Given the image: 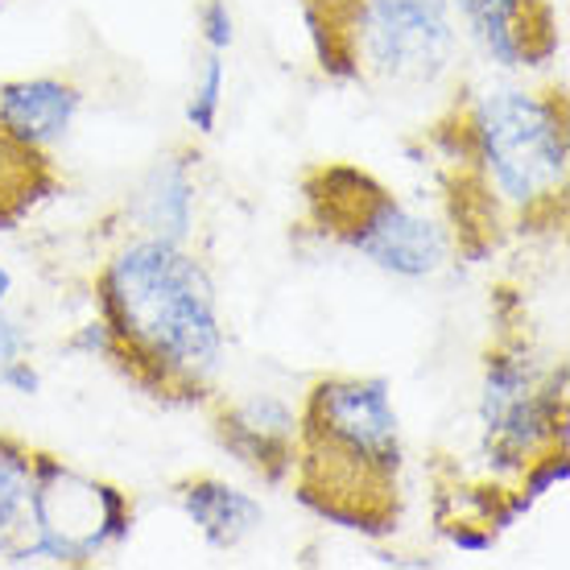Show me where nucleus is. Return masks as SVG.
<instances>
[{"instance_id":"f257e3e1","label":"nucleus","mask_w":570,"mask_h":570,"mask_svg":"<svg viewBox=\"0 0 570 570\" xmlns=\"http://www.w3.org/2000/svg\"><path fill=\"white\" fill-rule=\"evenodd\" d=\"M96 306L116 360L154 397L195 401L224 360V318L207 265L186 244L132 236L104 261Z\"/></svg>"},{"instance_id":"f03ea898","label":"nucleus","mask_w":570,"mask_h":570,"mask_svg":"<svg viewBox=\"0 0 570 570\" xmlns=\"http://www.w3.org/2000/svg\"><path fill=\"white\" fill-rule=\"evenodd\" d=\"M401 417L381 376H323L298 410L289 480L306 509L356 533H389L401 509Z\"/></svg>"},{"instance_id":"7ed1b4c3","label":"nucleus","mask_w":570,"mask_h":570,"mask_svg":"<svg viewBox=\"0 0 570 570\" xmlns=\"http://www.w3.org/2000/svg\"><path fill=\"white\" fill-rule=\"evenodd\" d=\"M567 104L533 87H484L459 116V161L492 212L517 224L562 219L567 207Z\"/></svg>"},{"instance_id":"20e7f679","label":"nucleus","mask_w":570,"mask_h":570,"mask_svg":"<svg viewBox=\"0 0 570 570\" xmlns=\"http://www.w3.org/2000/svg\"><path fill=\"white\" fill-rule=\"evenodd\" d=\"M302 195L314 228L352 248L372 269L401 282H426L446 269L451 257L446 228L381 186L368 170L347 161L314 166L302 178Z\"/></svg>"},{"instance_id":"39448f33","label":"nucleus","mask_w":570,"mask_h":570,"mask_svg":"<svg viewBox=\"0 0 570 570\" xmlns=\"http://www.w3.org/2000/svg\"><path fill=\"white\" fill-rule=\"evenodd\" d=\"M327 71L364 75L397 91H430L459 62L451 0H352L318 42Z\"/></svg>"},{"instance_id":"423d86ee","label":"nucleus","mask_w":570,"mask_h":570,"mask_svg":"<svg viewBox=\"0 0 570 570\" xmlns=\"http://www.w3.org/2000/svg\"><path fill=\"white\" fill-rule=\"evenodd\" d=\"M29 542L13 550V562H55L87 567L116 550L132 529V504L108 480L83 475L62 459L38 451L33 492H29Z\"/></svg>"},{"instance_id":"0eeeda50","label":"nucleus","mask_w":570,"mask_h":570,"mask_svg":"<svg viewBox=\"0 0 570 570\" xmlns=\"http://www.w3.org/2000/svg\"><path fill=\"white\" fill-rule=\"evenodd\" d=\"M480 446L497 475H521L533 459L567 446L562 368L538 376L529 352L497 347L480 385Z\"/></svg>"},{"instance_id":"6e6552de","label":"nucleus","mask_w":570,"mask_h":570,"mask_svg":"<svg viewBox=\"0 0 570 570\" xmlns=\"http://www.w3.org/2000/svg\"><path fill=\"white\" fill-rule=\"evenodd\" d=\"M455 21L500 71L542 67L558 50L550 0H451Z\"/></svg>"},{"instance_id":"1a4fd4ad","label":"nucleus","mask_w":570,"mask_h":570,"mask_svg":"<svg viewBox=\"0 0 570 570\" xmlns=\"http://www.w3.org/2000/svg\"><path fill=\"white\" fill-rule=\"evenodd\" d=\"M219 442L244 468L261 471L265 480H285L294 468L298 446V410L273 393H253L219 405Z\"/></svg>"},{"instance_id":"9d476101","label":"nucleus","mask_w":570,"mask_h":570,"mask_svg":"<svg viewBox=\"0 0 570 570\" xmlns=\"http://www.w3.org/2000/svg\"><path fill=\"white\" fill-rule=\"evenodd\" d=\"M79 112H83V91L67 79L33 75L0 83V132H9L29 149L50 154L58 141L71 137Z\"/></svg>"},{"instance_id":"9b49d317","label":"nucleus","mask_w":570,"mask_h":570,"mask_svg":"<svg viewBox=\"0 0 570 570\" xmlns=\"http://www.w3.org/2000/svg\"><path fill=\"white\" fill-rule=\"evenodd\" d=\"M174 500H178L186 521L203 533V542L215 550H236L265 525V504L257 497H248L244 488L215 480V475L183 480Z\"/></svg>"},{"instance_id":"f8f14e48","label":"nucleus","mask_w":570,"mask_h":570,"mask_svg":"<svg viewBox=\"0 0 570 570\" xmlns=\"http://www.w3.org/2000/svg\"><path fill=\"white\" fill-rule=\"evenodd\" d=\"M132 219L141 236L186 244L195 232V174L190 161L178 154L157 157L154 170L145 174L132 195Z\"/></svg>"},{"instance_id":"ddd939ff","label":"nucleus","mask_w":570,"mask_h":570,"mask_svg":"<svg viewBox=\"0 0 570 570\" xmlns=\"http://www.w3.org/2000/svg\"><path fill=\"white\" fill-rule=\"evenodd\" d=\"M58 186L50 154L0 132V232H13Z\"/></svg>"},{"instance_id":"4468645a","label":"nucleus","mask_w":570,"mask_h":570,"mask_svg":"<svg viewBox=\"0 0 570 570\" xmlns=\"http://www.w3.org/2000/svg\"><path fill=\"white\" fill-rule=\"evenodd\" d=\"M33 471H38V451L13 434H0V533H17L26 525Z\"/></svg>"},{"instance_id":"2eb2a0df","label":"nucleus","mask_w":570,"mask_h":570,"mask_svg":"<svg viewBox=\"0 0 570 570\" xmlns=\"http://www.w3.org/2000/svg\"><path fill=\"white\" fill-rule=\"evenodd\" d=\"M224 96H228V67H224V55H219V50H207L199 62V75H195V87H190V100H186V125L199 132V137H212V132L219 129Z\"/></svg>"},{"instance_id":"dca6fc26","label":"nucleus","mask_w":570,"mask_h":570,"mask_svg":"<svg viewBox=\"0 0 570 570\" xmlns=\"http://www.w3.org/2000/svg\"><path fill=\"white\" fill-rule=\"evenodd\" d=\"M199 26H203V42H207V50H219V55H224V50L236 42V21H232L228 0H203Z\"/></svg>"},{"instance_id":"f3484780","label":"nucleus","mask_w":570,"mask_h":570,"mask_svg":"<svg viewBox=\"0 0 570 570\" xmlns=\"http://www.w3.org/2000/svg\"><path fill=\"white\" fill-rule=\"evenodd\" d=\"M352 0H302V13L311 21V33H314V46L323 42L331 33V26L340 21V13L347 9Z\"/></svg>"}]
</instances>
